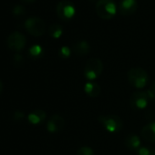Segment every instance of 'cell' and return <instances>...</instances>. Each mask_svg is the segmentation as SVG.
I'll list each match as a JSON object with an SVG mask.
<instances>
[{
    "mask_svg": "<svg viewBox=\"0 0 155 155\" xmlns=\"http://www.w3.org/2000/svg\"><path fill=\"white\" fill-rule=\"evenodd\" d=\"M127 76L130 84L136 89H143L149 81L148 73L140 67L130 68Z\"/></svg>",
    "mask_w": 155,
    "mask_h": 155,
    "instance_id": "obj_1",
    "label": "cell"
},
{
    "mask_svg": "<svg viewBox=\"0 0 155 155\" xmlns=\"http://www.w3.org/2000/svg\"><path fill=\"white\" fill-rule=\"evenodd\" d=\"M95 9L101 18L109 20L115 16L117 12V6L113 0H98Z\"/></svg>",
    "mask_w": 155,
    "mask_h": 155,
    "instance_id": "obj_2",
    "label": "cell"
},
{
    "mask_svg": "<svg viewBox=\"0 0 155 155\" xmlns=\"http://www.w3.org/2000/svg\"><path fill=\"white\" fill-rule=\"evenodd\" d=\"M103 71V63L100 58H92L89 59L84 68V74L86 79L92 81L101 75Z\"/></svg>",
    "mask_w": 155,
    "mask_h": 155,
    "instance_id": "obj_3",
    "label": "cell"
},
{
    "mask_svg": "<svg viewBox=\"0 0 155 155\" xmlns=\"http://www.w3.org/2000/svg\"><path fill=\"white\" fill-rule=\"evenodd\" d=\"M99 121L106 130L111 133H117L123 127L122 120L117 115H104L99 118Z\"/></svg>",
    "mask_w": 155,
    "mask_h": 155,
    "instance_id": "obj_4",
    "label": "cell"
},
{
    "mask_svg": "<svg viewBox=\"0 0 155 155\" xmlns=\"http://www.w3.org/2000/svg\"><path fill=\"white\" fill-rule=\"evenodd\" d=\"M25 28L29 34L35 37L42 36L46 31V24L38 17H31L25 21Z\"/></svg>",
    "mask_w": 155,
    "mask_h": 155,
    "instance_id": "obj_5",
    "label": "cell"
},
{
    "mask_svg": "<svg viewBox=\"0 0 155 155\" xmlns=\"http://www.w3.org/2000/svg\"><path fill=\"white\" fill-rule=\"evenodd\" d=\"M58 17L62 20H70L76 12L75 6L68 0H62L58 2L56 8Z\"/></svg>",
    "mask_w": 155,
    "mask_h": 155,
    "instance_id": "obj_6",
    "label": "cell"
},
{
    "mask_svg": "<svg viewBox=\"0 0 155 155\" xmlns=\"http://www.w3.org/2000/svg\"><path fill=\"white\" fill-rule=\"evenodd\" d=\"M8 48L13 51H20L22 50L27 43V38L24 34H22L19 31H14L12 32L8 38Z\"/></svg>",
    "mask_w": 155,
    "mask_h": 155,
    "instance_id": "obj_7",
    "label": "cell"
},
{
    "mask_svg": "<svg viewBox=\"0 0 155 155\" xmlns=\"http://www.w3.org/2000/svg\"><path fill=\"white\" fill-rule=\"evenodd\" d=\"M150 99L145 91H136L132 93L130 99V103L134 110H143L147 107Z\"/></svg>",
    "mask_w": 155,
    "mask_h": 155,
    "instance_id": "obj_8",
    "label": "cell"
},
{
    "mask_svg": "<svg viewBox=\"0 0 155 155\" xmlns=\"http://www.w3.org/2000/svg\"><path fill=\"white\" fill-rule=\"evenodd\" d=\"M65 125V120L62 116L55 114L53 115L47 123V130L51 133L59 132Z\"/></svg>",
    "mask_w": 155,
    "mask_h": 155,
    "instance_id": "obj_9",
    "label": "cell"
},
{
    "mask_svg": "<svg viewBox=\"0 0 155 155\" xmlns=\"http://www.w3.org/2000/svg\"><path fill=\"white\" fill-rule=\"evenodd\" d=\"M136 0H121L119 5V11L123 16L132 15L137 10Z\"/></svg>",
    "mask_w": 155,
    "mask_h": 155,
    "instance_id": "obj_10",
    "label": "cell"
},
{
    "mask_svg": "<svg viewBox=\"0 0 155 155\" xmlns=\"http://www.w3.org/2000/svg\"><path fill=\"white\" fill-rule=\"evenodd\" d=\"M141 137L148 142H155V122L145 125L141 130Z\"/></svg>",
    "mask_w": 155,
    "mask_h": 155,
    "instance_id": "obj_11",
    "label": "cell"
},
{
    "mask_svg": "<svg viewBox=\"0 0 155 155\" xmlns=\"http://www.w3.org/2000/svg\"><path fill=\"white\" fill-rule=\"evenodd\" d=\"M73 51L78 56H85L90 53L91 47L87 41H78L75 44H73Z\"/></svg>",
    "mask_w": 155,
    "mask_h": 155,
    "instance_id": "obj_12",
    "label": "cell"
},
{
    "mask_svg": "<svg viewBox=\"0 0 155 155\" xmlns=\"http://www.w3.org/2000/svg\"><path fill=\"white\" fill-rule=\"evenodd\" d=\"M125 145L130 150H139L140 146V140L135 134H130L125 139Z\"/></svg>",
    "mask_w": 155,
    "mask_h": 155,
    "instance_id": "obj_13",
    "label": "cell"
},
{
    "mask_svg": "<svg viewBox=\"0 0 155 155\" xmlns=\"http://www.w3.org/2000/svg\"><path fill=\"white\" fill-rule=\"evenodd\" d=\"M84 90H85L86 94L91 98H96L101 94V87L97 82H94V81L87 82L84 87Z\"/></svg>",
    "mask_w": 155,
    "mask_h": 155,
    "instance_id": "obj_14",
    "label": "cell"
},
{
    "mask_svg": "<svg viewBox=\"0 0 155 155\" xmlns=\"http://www.w3.org/2000/svg\"><path fill=\"white\" fill-rule=\"evenodd\" d=\"M45 118H46V113L41 110H37L31 112L28 117L29 122L34 125L39 124L40 122H42L45 120Z\"/></svg>",
    "mask_w": 155,
    "mask_h": 155,
    "instance_id": "obj_15",
    "label": "cell"
},
{
    "mask_svg": "<svg viewBox=\"0 0 155 155\" xmlns=\"http://www.w3.org/2000/svg\"><path fill=\"white\" fill-rule=\"evenodd\" d=\"M49 34L52 38H58L61 37L62 33H63V28L61 27V25L58 24V23H54L49 27Z\"/></svg>",
    "mask_w": 155,
    "mask_h": 155,
    "instance_id": "obj_16",
    "label": "cell"
},
{
    "mask_svg": "<svg viewBox=\"0 0 155 155\" xmlns=\"http://www.w3.org/2000/svg\"><path fill=\"white\" fill-rule=\"evenodd\" d=\"M139 155H155V148L150 146H144L139 149Z\"/></svg>",
    "mask_w": 155,
    "mask_h": 155,
    "instance_id": "obj_17",
    "label": "cell"
},
{
    "mask_svg": "<svg viewBox=\"0 0 155 155\" xmlns=\"http://www.w3.org/2000/svg\"><path fill=\"white\" fill-rule=\"evenodd\" d=\"M43 52L42 48L39 45H34L29 48V54L33 57V58H38Z\"/></svg>",
    "mask_w": 155,
    "mask_h": 155,
    "instance_id": "obj_18",
    "label": "cell"
},
{
    "mask_svg": "<svg viewBox=\"0 0 155 155\" xmlns=\"http://www.w3.org/2000/svg\"><path fill=\"white\" fill-rule=\"evenodd\" d=\"M76 155H94V151L91 147L83 146L77 151Z\"/></svg>",
    "mask_w": 155,
    "mask_h": 155,
    "instance_id": "obj_19",
    "label": "cell"
},
{
    "mask_svg": "<svg viewBox=\"0 0 155 155\" xmlns=\"http://www.w3.org/2000/svg\"><path fill=\"white\" fill-rule=\"evenodd\" d=\"M27 13V9L25 7L21 6V5H17L13 8V14L18 17L24 16Z\"/></svg>",
    "mask_w": 155,
    "mask_h": 155,
    "instance_id": "obj_20",
    "label": "cell"
},
{
    "mask_svg": "<svg viewBox=\"0 0 155 155\" xmlns=\"http://www.w3.org/2000/svg\"><path fill=\"white\" fill-rule=\"evenodd\" d=\"M58 54H59V56H60L62 58L65 59V58H69V56H70V54H71V51H70V48H69L68 47L64 46V47H62V48L59 49Z\"/></svg>",
    "mask_w": 155,
    "mask_h": 155,
    "instance_id": "obj_21",
    "label": "cell"
},
{
    "mask_svg": "<svg viewBox=\"0 0 155 155\" xmlns=\"http://www.w3.org/2000/svg\"><path fill=\"white\" fill-rule=\"evenodd\" d=\"M147 94L149 96L150 101H155V81L150 85V87L147 91Z\"/></svg>",
    "mask_w": 155,
    "mask_h": 155,
    "instance_id": "obj_22",
    "label": "cell"
},
{
    "mask_svg": "<svg viewBox=\"0 0 155 155\" xmlns=\"http://www.w3.org/2000/svg\"><path fill=\"white\" fill-rule=\"evenodd\" d=\"M15 119L16 120H21L22 118H24V114L22 113V112H19V111H18V112H16L15 113Z\"/></svg>",
    "mask_w": 155,
    "mask_h": 155,
    "instance_id": "obj_23",
    "label": "cell"
},
{
    "mask_svg": "<svg viewBox=\"0 0 155 155\" xmlns=\"http://www.w3.org/2000/svg\"><path fill=\"white\" fill-rule=\"evenodd\" d=\"M14 59H15V61H16V62H21V61L23 60V58H22V56H21V55L17 54V55L14 57Z\"/></svg>",
    "mask_w": 155,
    "mask_h": 155,
    "instance_id": "obj_24",
    "label": "cell"
},
{
    "mask_svg": "<svg viewBox=\"0 0 155 155\" xmlns=\"http://www.w3.org/2000/svg\"><path fill=\"white\" fill-rule=\"evenodd\" d=\"M22 1L25 3H33L34 1H36V0H22Z\"/></svg>",
    "mask_w": 155,
    "mask_h": 155,
    "instance_id": "obj_25",
    "label": "cell"
},
{
    "mask_svg": "<svg viewBox=\"0 0 155 155\" xmlns=\"http://www.w3.org/2000/svg\"><path fill=\"white\" fill-rule=\"evenodd\" d=\"M2 90H3V83H2L1 81H0V92L2 91Z\"/></svg>",
    "mask_w": 155,
    "mask_h": 155,
    "instance_id": "obj_26",
    "label": "cell"
}]
</instances>
